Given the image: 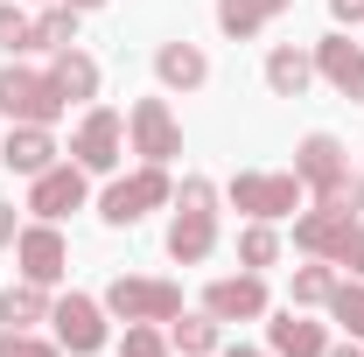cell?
<instances>
[{
    "mask_svg": "<svg viewBox=\"0 0 364 357\" xmlns=\"http://www.w3.org/2000/svg\"><path fill=\"white\" fill-rule=\"evenodd\" d=\"M218 252V182L182 176L176 189V224H168V260L176 267H203Z\"/></svg>",
    "mask_w": 364,
    "mask_h": 357,
    "instance_id": "6da1fadb",
    "label": "cell"
},
{
    "mask_svg": "<svg viewBox=\"0 0 364 357\" xmlns=\"http://www.w3.org/2000/svg\"><path fill=\"white\" fill-rule=\"evenodd\" d=\"M294 176L309 182L316 203H329V211H350V218L364 211V182L350 176V154H343L336 134H309L301 140V147H294Z\"/></svg>",
    "mask_w": 364,
    "mask_h": 357,
    "instance_id": "7a4b0ae2",
    "label": "cell"
},
{
    "mask_svg": "<svg viewBox=\"0 0 364 357\" xmlns=\"http://www.w3.org/2000/svg\"><path fill=\"white\" fill-rule=\"evenodd\" d=\"M225 196H231V211H245V218H259V224H280V218L301 211L309 182L294 176V169H238L225 182Z\"/></svg>",
    "mask_w": 364,
    "mask_h": 357,
    "instance_id": "3957f363",
    "label": "cell"
},
{
    "mask_svg": "<svg viewBox=\"0 0 364 357\" xmlns=\"http://www.w3.org/2000/svg\"><path fill=\"white\" fill-rule=\"evenodd\" d=\"M63 91L49 70H28V63H14V70H0V112H7V127H56L63 119Z\"/></svg>",
    "mask_w": 364,
    "mask_h": 357,
    "instance_id": "277c9868",
    "label": "cell"
},
{
    "mask_svg": "<svg viewBox=\"0 0 364 357\" xmlns=\"http://www.w3.org/2000/svg\"><path fill=\"white\" fill-rule=\"evenodd\" d=\"M161 203H176V182H168V169L140 161L134 176H112V182H105V196H98V218L127 231V224H140L147 211H161Z\"/></svg>",
    "mask_w": 364,
    "mask_h": 357,
    "instance_id": "5b68a950",
    "label": "cell"
},
{
    "mask_svg": "<svg viewBox=\"0 0 364 357\" xmlns=\"http://www.w3.org/2000/svg\"><path fill=\"white\" fill-rule=\"evenodd\" d=\"M98 302H105V315H119V322H176L182 287L176 280H154V273H119Z\"/></svg>",
    "mask_w": 364,
    "mask_h": 357,
    "instance_id": "8992f818",
    "label": "cell"
},
{
    "mask_svg": "<svg viewBox=\"0 0 364 357\" xmlns=\"http://www.w3.org/2000/svg\"><path fill=\"white\" fill-rule=\"evenodd\" d=\"M119 154H127V119H119L112 105H91L85 119H77V134H70V161H77L85 176H112Z\"/></svg>",
    "mask_w": 364,
    "mask_h": 357,
    "instance_id": "52a82bcc",
    "label": "cell"
},
{
    "mask_svg": "<svg viewBox=\"0 0 364 357\" xmlns=\"http://www.w3.org/2000/svg\"><path fill=\"white\" fill-rule=\"evenodd\" d=\"M127 140H134L140 161L168 169L182 154V127H176V112H168V98H134V105H127Z\"/></svg>",
    "mask_w": 364,
    "mask_h": 357,
    "instance_id": "ba28073f",
    "label": "cell"
},
{
    "mask_svg": "<svg viewBox=\"0 0 364 357\" xmlns=\"http://www.w3.org/2000/svg\"><path fill=\"white\" fill-rule=\"evenodd\" d=\"M14 260H21V280H36V287H56L63 273H70V245H63V231L49 218L21 224L14 231Z\"/></svg>",
    "mask_w": 364,
    "mask_h": 357,
    "instance_id": "9c48e42d",
    "label": "cell"
},
{
    "mask_svg": "<svg viewBox=\"0 0 364 357\" xmlns=\"http://www.w3.org/2000/svg\"><path fill=\"white\" fill-rule=\"evenodd\" d=\"M49 322H56V343L70 357H98L105 351V302H98V294H63V302L49 309Z\"/></svg>",
    "mask_w": 364,
    "mask_h": 357,
    "instance_id": "30bf717a",
    "label": "cell"
},
{
    "mask_svg": "<svg viewBox=\"0 0 364 357\" xmlns=\"http://www.w3.org/2000/svg\"><path fill=\"white\" fill-rule=\"evenodd\" d=\"M91 196V176L77 169V161H56V169H43V176H28V211L36 218H70V211H85Z\"/></svg>",
    "mask_w": 364,
    "mask_h": 357,
    "instance_id": "8fae6325",
    "label": "cell"
},
{
    "mask_svg": "<svg viewBox=\"0 0 364 357\" xmlns=\"http://www.w3.org/2000/svg\"><path fill=\"white\" fill-rule=\"evenodd\" d=\"M203 309L218 322H259L267 315V280L259 273H225V280L203 287Z\"/></svg>",
    "mask_w": 364,
    "mask_h": 357,
    "instance_id": "7c38bea8",
    "label": "cell"
},
{
    "mask_svg": "<svg viewBox=\"0 0 364 357\" xmlns=\"http://www.w3.org/2000/svg\"><path fill=\"white\" fill-rule=\"evenodd\" d=\"M316 78L336 85L350 105H364V49L350 43V36H322L316 43Z\"/></svg>",
    "mask_w": 364,
    "mask_h": 357,
    "instance_id": "4fadbf2b",
    "label": "cell"
},
{
    "mask_svg": "<svg viewBox=\"0 0 364 357\" xmlns=\"http://www.w3.org/2000/svg\"><path fill=\"white\" fill-rule=\"evenodd\" d=\"M350 211H329V203H316V211H301L294 218V245L309 252V260H336V245H343V231H350Z\"/></svg>",
    "mask_w": 364,
    "mask_h": 357,
    "instance_id": "5bb4252c",
    "label": "cell"
},
{
    "mask_svg": "<svg viewBox=\"0 0 364 357\" xmlns=\"http://www.w3.org/2000/svg\"><path fill=\"white\" fill-rule=\"evenodd\" d=\"M267 343H273V357H322V351H329V329L309 322L301 309H287V315L267 322Z\"/></svg>",
    "mask_w": 364,
    "mask_h": 357,
    "instance_id": "9a60e30c",
    "label": "cell"
},
{
    "mask_svg": "<svg viewBox=\"0 0 364 357\" xmlns=\"http://www.w3.org/2000/svg\"><path fill=\"white\" fill-rule=\"evenodd\" d=\"M0 161H7L14 176H43V169H56V140H49V127H7Z\"/></svg>",
    "mask_w": 364,
    "mask_h": 357,
    "instance_id": "2e32d148",
    "label": "cell"
},
{
    "mask_svg": "<svg viewBox=\"0 0 364 357\" xmlns=\"http://www.w3.org/2000/svg\"><path fill=\"white\" fill-rule=\"evenodd\" d=\"M154 78H161L168 91H196L203 78H210V56H203L196 43H161L154 49Z\"/></svg>",
    "mask_w": 364,
    "mask_h": 357,
    "instance_id": "e0dca14e",
    "label": "cell"
},
{
    "mask_svg": "<svg viewBox=\"0 0 364 357\" xmlns=\"http://www.w3.org/2000/svg\"><path fill=\"white\" fill-rule=\"evenodd\" d=\"M287 7H294V0H218V28H225L231 43H245V36L273 28Z\"/></svg>",
    "mask_w": 364,
    "mask_h": 357,
    "instance_id": "ac0fdd59",
    "label": "cell"
},
{
    "mask_svg": "<svg viewBox=\"0 0 364 357\" xmlns=\"http://www.w3.org/2000/svg\"><path fill=\"white\" fill-rule=\"evenodd\" d=\"M309 85H316V56H301L294 43L267 49V91L273 98H301Z\"/></svg>",
    "mask_w": 364,
    "mask_h": 357,
    "instance_id": "d6986e66",
    "label": "cell"
},
{
    "mask_svg": "<svg viewBox=\"0 0 364 357\" xmlns=\"http://www.w3.org/2000/svg\"><path fill=\"white\" fill-rule=\"evenodd\" d=\"M49 78H56V91H63L70 105H91V98H98V63H91V56H85L77 43H70V49H56Z\"/></svg>",
    "mask_w": 364,
    "mask_h": 357,
    "instance_id": "ffe728a7",
    "label": "cell"
},
{
    "mask_svg": "<svg viewBox=\"0 0 364 357\" xmlns=\"http://www.w3.org/2000/svg\"><path fill=\"white\" fill-rule=\"evenodd\" d=\"M49 287H36V280H14V287H0V322L7 329H36V322H49Z\"/></svg>",
    "mask_w": 364,
    "mask_h": 357,
    "instance_id": "44dd1931",
    "label": "cell"
},
{
    "mask_svg": "<svg viewBox=\"0 0 364 357\" xmlns=\"http://www.w3.org/2000/svg\"><path fill=\"white\" fill-rule=\"evenodd\" d=\"M70 43H77V7H70V0H49L43 14H36V28H28V56H36V49L56 56V49H70Z\"/></svg>",
    "mask_w": 364,
    "mask_h": 357,
    "instance_id": "7402d4cb",
    "label": "cell"
},
{
    "mask_svg": "<svg viewBox=\"0 0 364 357\" xmlns=\"http://www.w3.org/2000/svg\"><path fill=\"white\" fill-rule=\"evenodd\" d=\"M218 336H225V322L203 309V315H176L168 322V343H176L182 357H218Z\"/></svg>",
    "mask_w": 364,
    "mask_h": 357,
    "instance_id": "603a6c76",
    "label": "cell"
},
{
    "mask_svg": "<svg viewBox=\"0 0 364 357\" xmlns=\"http://www.w3.org/2000/svg\"><path fill=\"white\" fill-rule=\"evenodd\" d=\"M294 309H329V294H336V260H309V267H294Z\"/></svg>",
    "mask_w": 364,
    "mask_h": 357,
    "instance_id": "cb8c5ba5",
    "label": "cell"
},
{
    "mask_svg": "<svg viewBox=\"0 0 364 357\" xmlns=\"http://www.w3.org/2000/svg\"><path fill=\"white\" fill-rule=\"evenodd\" d=\"M273 260H280V231L252 218L245 231H238V267H245V273H259V267H273Z\"/></svg>",
    "mask_w": 364,
    "mask_h": 357,
    "instance_id": "d4e9b609",
    "label": "cell"
},
{
    "mask_svg": "<svg viewBox=\"0 0 364 357\" xmlns=\"http://www.w3.org/2000/svg\"><path fill=\"white\" fill-rule=\"evenodd\" d=\"M329 315H336V329H343V336H358V343H364V280H336Z\"/></svg>",
    "mask_w": 364,
    "mask_h": 357,
    "instance_id": "484cf974",
    "label": "cell"
},
{
    "mask_svg": "<svg viewBox=\"0 0 364 357\" xmlns=\"http://www.w3.org/2000/svg\"><path fill=\"white\" fill-rule=\"evenodd\" d=\"M119 357H176V343H168L154 322H127V343H119Z\"/></svg>",
    "mask_w": 364,
    "mask_h": 357,
    "instance_id": "4316f807",
    "label": "cell"
},
{
    "mask_svg": "<svg viewBox=\"0 0 364 357\" xmlns=\"http://www.w3.org/2000/svg\"><path fill=\"white\" fill-rule=\"evenodd\" d=\"M0 357H63V343H43L36 329H0Z\"/></svg>",
    "mask_w": 364,
    "mask_h": 357,
    "instance_id": "83f0119b",
    "label": "cell"
},
{
    "mask_svg": "<svg viewBox=\"0 0 364 357\" xmlns=\"http://www.w3.org/2000/svg\"><path fill=\"white\" fill-rule=\"evenodd\" d=\"M28 28H36V21H28L21 7H7V0H0V49H14V56H28Z\"/></svg>",
    "mask_w": 364,
    "mask_h": 357,
    "instance_id": "f1b7e54d",
    "label": "cell"
},
{
    "mask_svg": "<svg viewBox=\"0 0 364 357\" xmlns=\"http://www.w3.org/2000/svg\"><path fill=\"white\" fill-rule=\"evenodd\" d=\"M336 267H350L364 280V224H350V231H343V245H336Z\"/></svg>",
    "mask_w": 364,
    "mask_h": 357,
    "instance_id": "f546056e",
    "label": "cell"
},
{
    "mask_svg": "<svg viewBox=\"0 0 364 357\" xmlns=\"http://www.w3.org/2000/svg\"><path fill=\"white\" fill-rule=\"evenodd\" d=\"M329 14H336L343 28H358V21H364V0H329Z\"/></svg>",
    "mask_w": 364,
    "mask_h": 357,
    "instance_id": "4dcf8cb0",
    "label": "cell"
},
{
    "mask_svg": "<svg viewBox=\"0 0 364 357\" xmlns=\"http://www.w3.org/2000/svg\"><path fill=\"white\" fill-rule=\"evenodd\" d=\"M14 231H21L14 224V203H0V245H14Z\"/></svg>",
    "mask_w": 364,
    "mask_h": 357,
    "instance_id": "1f68e13d",
    "label": "cell"
},
{
    "mask_svg": "<svg viewBox=\"0 0 364 357\" xmlns=\"http://www.w3.org/2000/svg\"><path fill=\"white\" fill-rule=\"evenodd\" d=\"M322 357H364V351H358V336H350V343H329Z\"/></svg>",
    "mask_w": 364,
    "mask_h": 357,
    "instance_id": "d6a6232c",
    "label": "cell"
},
{
    "mask_svg": "<svg viewBox=\"0 0 364 357\" xmlns=\"http://www.w3.org/2000/svg\"><path fill=\"white\" fill-rule=\"evenodd\" d=\"M225 357H273V351H245V343H231V351Z\"/></svg>",
    "mask_w": 364,
    "mask_h": 357,
    "instance_id": "836d02e7",
    "label": "cell"
},
{
    "mask_svg": "<svg viewBox=\"0 0 364 357\" xmlns=\"http://www.w3.org/2000/svg\"><path fill=\"white\" fill-rule=\"evenodd\" d=\"M70 7H77V14H91V7H105V0H70Z\"/></svg>",
    "mask_w": 364,
    "mask_h": 357,
    "instance_id": "e575fe53",
    "label": "cell"
},
{
    "mask_svg": "<svg viewBox=\"0 0 364 357\" xmlns=\"http://www.w3.org/2000/svg\"><path fill=\"white\" fill-rule=\"evenodd\" d=\"M43 7H49V0H43Z\"/></svg>",
    "mask_w": 364,
    "mask_h": 357,
    "instance_id": "d590c367",
    "label": "cell"
}]
</instances>
